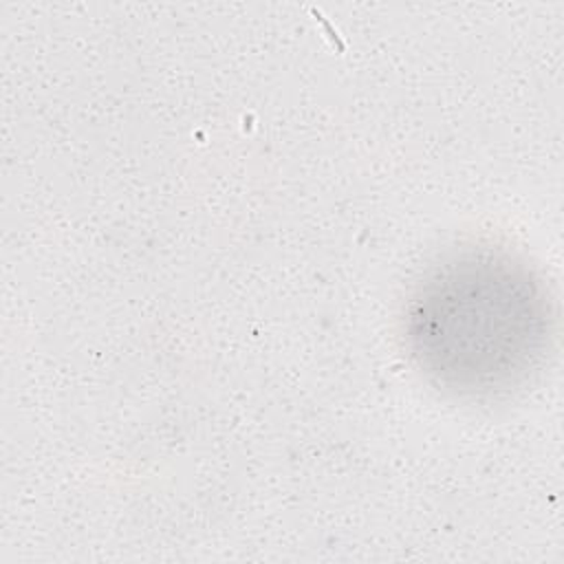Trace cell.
Segmentation results:
<instances>
[{
    "mask_svg": "<svg viewBox=\"0 0 564 564\" xmlns=\"http://www.w3.org/2000/svg\"><path fill=\"white\" fill-rule=\"evenodd\" d=\"M551 300L535 273L496 249H469L436 267L408 306V344L445 390L485 397L509 390L542 361Z\"/></svg>",
    "mask_w": 564,
    "mask_h": 564,
    "instance_id": "obj_1",
    "label": "cell"
}]
</instances>
